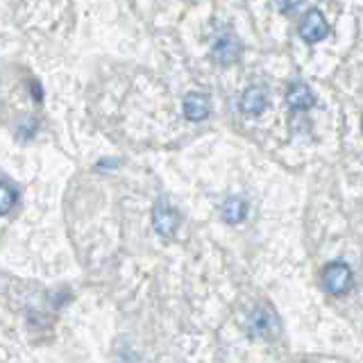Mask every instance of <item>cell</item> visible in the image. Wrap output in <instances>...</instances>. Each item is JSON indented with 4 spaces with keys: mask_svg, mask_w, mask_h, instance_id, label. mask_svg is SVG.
Masks as SVG:
<instances>
[{
    "mask_svg": "<svg viewBox=\"0 0 363 363\" xmlns=\"http://www.w3.org/2000/svg\"><path fill=\"white\" fill-rule=\"evenodd\" d=\"M247 216V204L243 202V200H238V198H230L225 202V207H223V218L227 220V223H232V225H236V223H241L243 218Z\"/></svg>",
    "mask_w": 363,
    "mask_h": 363,
    "instance_id": "9c48e42d",
    "label": "cell"
},
{
    "mask_svg": "<svg viewBox=\"0 0 363 363\" xmlns=\"http://www.w3.org/2000/svg\"><path fill=\"white\" fill-rule=\"evenodd\" d=\"M152 225H155V232L164 238H173L177 232V225H179V213L170 207L168 202L159 200L152 209Z\"/></svg>",
    "mask_w": 363,
    "mask_h": 363,
    "instance_id": "6da1fadb",
    "label": "cell"
},
{
    "mask_svg": "<svg viewBox=\"0 0 363 363\" xmlns=\"http://www.w3.org/2000/svg\"><path fill=\"white\" fill-rule=\"evenodd\" d=\"M304 0H277V5L281 7V9H295L298 5H302Z\"/></svg>",
    "mask_w": 363,
    "mask_h": 363,
    "instance_id": "8fae6325",
    "label": "cell"
},
{
    "mask_svg": "<svg viewBox=\"0 0 363 363\" xmlns=\"http://www.w3.org/2000/svg\"><path fill=\"white\" fill-rule=\"evenodd\" d=\"M266 107H268V96H266L264 89L250 86L241 96V109L247 113V116H259Z\"/></svg>",
    "mask_w": 363,
    "mask_h": 363,
    "instance_id": "8992f818",
    "label": "cell"
},
{
    "mask_svg": "<svg viewBox=\"0 0 363 363\" xmlns=\"http://www.w3.org/2000/svg\"><path fill=\"white\" fill-rule=\"evenodd\" d=\"M323 284H325V291L332 293V295H343L350 284H352V270L345 264H332L327 266L323 272Z\"/></svg>",
    "mask_w": 363,
    "mask_h": 363,
    "instance_id": "7a4b0ae2",
    "label": "cell"
},
{
    "mask_svg": "<svg viewBox=\"0 0 363 363\" xmlns=\"http://www.w3.org/2000/svg\"><path fill=\"white\" fill-rule=\"evenodd\" d=\"M241 55V43L236 41V37L227 34V37H220L213 45V60L218 64H234Z\"/></svg>",
    "mask_w": 363,
    "mask_h": 363,
    "instance_id": "277c9868",
    "label": "cell"
},
{
    "mask_svg": "<svg viewBox=\"0 0 363 363\" xmlns=\"http://www.w3.org/2000/svg\"><path fill=\"white\" fill-rule=\"evenodd\" d=\"M286 100H289V105H291L293 109H309V107H313V102H315V98H313V94H311V89L306 86V84H302V82L293 84V86L289 89Z\"/></svg>",
    "mask_w": 363,
    "mask_h": 363,
    "instance_id": "52a82bcc",
    "label": "cell"
},
{
    "mask_svg": "<svg viewBox=\"0 0 363 363\" xmlns=\"http://www.w3.org/2000/svg\"><path fill=\"white\" fill-rule=\"evenodd\" d=\"M327 34H329V23L325 21L320 11L318 9L306 11L300 23V37L309 43H315V41H323Z\"/></svg>",
    "mask_w": 363,
    "mask_h": 363,
    "instance_id": "3957f363",
    "label": "cell"
},
{
    "mask_svg": "<svg viewBox=\"0 0 363 363\" xmlns=\"http://www.w3.org/2000/svg\"><path fill=\"white\" fill-rule=\"evenodd\" d=\"M16 200H18L16 191L11 189L9 184H3V182H0V216H5V213H9L11 209H14Z\"/></svg>",
    "mask_w": 363,
    "mask_h": 363,
    "instance_id": "30bf717a",
    "label": "cell"
},
{
    "mask_svg": "<svg viewBox=\"0 0 363 363\" xmlns=\"http://www.w3.org/2000/svg\"><path fill=\"white\" fill-rule=\"evenodd\" d=\"M247 327L255 336H268L275 332V318H272L268 311H255L252 318H250Z\"/></svg>",
    "mask_w": 363,
    "mask_h": 363,
    "instance_id": "ba28073f",
    "label": "cell"
},
{
    "mask_svg": "<svg viewBox=\"0 0 363 363\" xmlns=\"http://www.w3.org/2000/svg\"><path fill=\"white\" fill-rule=\"evenodd\" d=\"M211 111V102L204 94H189L184 98V116L189 121H204Z\"/></svg>",
    "mask_w": 363,
    "mask_h": 363,
    "instance_id": "5b68a950",
    "label": "cell"
}]
</instances>
